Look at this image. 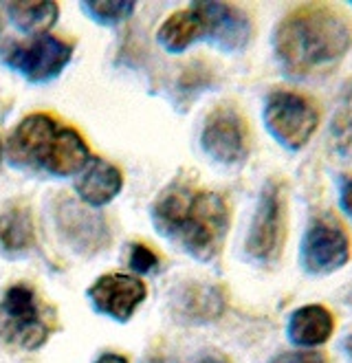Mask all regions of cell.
<instances>
[{
  "label": "cell",
  "mask_w": 352,
  "mask_h": 363,
  "mask_svg": "<svg viewBox=\"0 0 352 363\" xmlns=\"http://www.w3.org/2000/svg\"><path fill=\"white\" fill-rule=\"evenodd\" d=\"M271 45L280 71L289 79H319L333 73L352 49V23L337 5L304 3L284 13Z\"/></svg>",
  "instance_id": "1"
},
{
  "label": "cell",
  "mask_w": 352,
  "mask_h": 363,
  "mask_svg": "<svg viewBox=\"0 0 352 363\" xmlns=\"http://www.w3.org/2000/svg\"><path fill=\"white\" fill-rule=\"evenodd\" d=\"M154 227L163 238L198 262H211L223 251L231 211L218 191L172 185L152 207Z\"/></svg>",
  "instance_id": "2"
},
{
  "label": "cell",
  "mask_w": 352,
  "mask_h": 363,
  "mask_svg": "<svg viewBox=\"0 0 352 363\" xmlns=\"http://www.w3.org/2000/svg\"><path fill=\"white\" fill-rule=\"evenodd\" d=\"M9 159L13 165L33 172L73 177L82 172L91 157L73 128L57 123L49 115H31L16 128L9 141Z\"/></svg>",
  "instance_id": "3"
},
{
  "label": "cell",
  "mask_w": 352,
  "mask_h": 363,
  "mask_svg": "<svg viewBox=\"0 0 352 363\" xmlns=\"http://www.w3.org/2000/svg\"><path fill=\"white\" fill-rule=\"evenodd\" d=\"M262 121L267 133L289 152H299L319 128L317 104L291 89H275L262 106Z\"/></svg>",
  "instance_id": "4"
},
{
  "label": "cell",
  "mask_w": 352,
  "mask_h": 363,
  "mask_svg": "<svg viewBox=\"0 0 352 363\" xmlns=\"http://www.w3.org/2000/svg\"><path fill=\"white\" fill-rule=\"evenodd\" d=\"M286 227H289V203H286L284 183L271 179L264 183L249 233L245 240L247 258L260 267H269L280 260L286 242Z\"/></svg>",
  "instance_id": "5"
},
{
  "label": "cell",
  "mask_w": 352,
  "mask_h": 363,
  "mask_svg": "<svg viewBox=\"0 0 352 363\" xmlns=\"http://www.w3.org/2000/svg\"><path fill=\"white\" fill-rule=\"evenodd\" d=\"M352 258V242L346 227L333 213H319L306 225L299 242V264L304 273L326 277L341 271Z\"/></svg>",
  "instance_id": "6"
},
{
  "label": "cell",
  "mask_w": 352,
  "mask_h": 363,
  "mask_svg": "<svg viewBox=\"0 0 352 363\" xmlns=\"http://www.w3.org/2000/svg\"><path fill=\"white\" fill-rule=\"evenodd\" d=\"M49 337L47 319L42 315L35 293L25 286H11L0 302V339L7 344L35 350Z\"/></svg>",
  "instance_id": "7"
},
{
  "label": "cell",
  "mask_w": 352,
  "mask_h": 363,
  "mask_svg": "<svg viewBox=\"0 0 352 363\" xmlns=\"http://www.w3.org/2000/svg\"><path fill=\"white\" fill-rule=\"evenodd\" d=\"M73 49L53 35H38L31 45L0 47V62L33 84L55 79L71 62Z\"/></svg>",
  "instance_id": "8"
},
{
  "label": "cell",
  "mask_w": 352,
  "mask_h": 363,
  "mask_svg": "<svg viewBox=\"0 0 352 363\" xmlns=\"http://www.w3.org/2000/svg\"><path fill=\"white\" fill-rule=\"evenodd\" d=\"M201 145L205 155L220 165H238L249 157V128L231 104L218 106L205 119Z\"/></svg>",
  "instance_id": "9"
},
{
  "label": "cell",
  "mask_w": 352,
  "mask_h": 363,
  "mask_svg": "<svg viewBox=\"0 0 352 363\" xmlns=\"http://www.w3.org/2000/svg\"><path fill=\"white\" fill-rule=\"evenodd\" d=\"M203 18V40L225 53H240L249 47L253 25L247 11L227 3H196Z\"/></svg>",
  "instance_id": "10"
},
{
  "label": "cell",
  "mask_w": 352,
  "mask_h": 363,
  "mask_svg": "<svg viewBox=\"0 0 352 363\" xmlns=\"http://www.w3.org/2000/svg\"><path fill=\"white\" fill-rule=\"evenodd\" d=\"M88 300L97 313L113 317L117 322H128L145 300V286L137 277L123 273L104 275L88 289Z\"/></svg>",
  "instance_id": "11"
},
{
  "label": "cell",
  "mask_w": 352,
  "mask_h": 363,
  "mask_svg": "<svg viewBox=\"0 0 352 363\" xmlns=\"http://www.w3.org/2000/svg\"><path fill=\"white\" fill-rule=\"evenodd\" d=\"M335 315L324 304H304L286 322V337L297 350H317L335 335Z\"/></svg>",
  "instance_id": "12"
},
{
  "label": "cell",
  "mask_w": 352,
  "mask_h": 363,
  "mask_svg": "<svg viewBox=\"0 0 352 363\" xmlns=\"http://www.w3.org/2000/svg\"><path fill=\"white\" fill-rule=\"evenodd\" d=\"M55 218L64 238L77 251H97L108 240L104 218L88 209H82L73 201H60L55 207Z\"/></svg>",
  "instance_id": "13"
},
{
  "label": "cell",
  "mask_w": 352,
  "mask_h": 363,
  "mask_svg": "<svg viewBox=\"0 0 352 363\" xmlns=\"http://www.w3.org/2000/svg\"><path fill=\"white\" fill-rule=\"evenodd\" d=\"M121 183L123 179L117 165L108 163L106 159H88L84 169L77 174L75 189L86 205L101 207L119 194Z\"/></svg>",
  "instance_id": "14"
},
{
  "label": "cell",
  "mask_w": 352,
  "mask_h": 363,
  "mask_svg": "<svg viewBox=\"0 0 352 363\" xmlns=\"http://www.w3.org/2000/svg\"><path fill=\"white\" fill-rule=\"evenodd\" d=\"M225 311L223 293L207 284H185L174 293V313L183 322L203 324L220 317Z\"/></svg>",
  "instance_id": "15"
},
{
  "label": "cell",
  "mask_w": 352,
  "mask_h": 363,
  "mask_svg": "<svg viewBox=\"0 0 352 363\" xmlns=\"http://www.w3.org/2000/svg\"><path fill=\"white\" fill-rule=\"evenodd\" d=\"M159 45L170 53H183L192 45L203 40V18L196 3L187 9L170 16L159 29Z\"/></svg>",
  "instance_id": "16"
},
{
  "label": "cell",
  "mask_w": 352,
  "mask_h": 363,
  "mask_svg": "<svg viewBox=\"0 0 352 363\" xmlns=\"http://www.w3.org/2000/svg\"><path fill=\"white\" fill-rule=\"evenodd\" d=\"M33 242H35V231H33L31 211L22 205L9 207L0 216V247L11 255H18L29 251Z\"/></svg>",
  "instance_id": "17"
},
{
  "label": "cell",
  "mask_w": 352,
  "mask_h": 363,
  "mask_svg": "<svg viewBox=\"0 0 352 363\" xmlns=\"http://www.w3.org/2000/svg\"><path fill=\"white\" fill-rule=\"evenodd\" d=\"M5 11L18 31L35 38L47 33L57 18V5L51 0L47 3H7Z\"/></svg>",
  "instance_id": "18"
},
{
  "label": "cell",
  "mask_w": 352,
  "mask_h": 363,
  "mask_svg": "<svg viewBox=\"0 0 352 363\" xmlns=\"http://www.w3.org/2000/svg\"><path fill=\"white\" fill-rule=\"evenodd\" d=\"M79 7L84 13H88V18L108 27L123 23L135 11V3L130 0H86Z\"/></svg>",
  "instance_id": "19"
},
{
  "label": "cell",
  "mask_w": 352,
  "mask_h": 363,
  "mask_svg": "<svg viewBox=\"0 0 352 363\" xmlns=\"http://www.w3.org/2000/svg\"><path fill=\"white\" fill-rule=\"evenodd\" d=\"M128 264L137 273H152L159 269V258L145 245H130Z\"/></svg>",
  "instance_id": "20"
},
{
  "label": "cell",
  "mask_w": 352,
  "mask_h": 363,
  "mask_svg": "<svg viewBox=\"0 0 352 363\" xmlns=\"http://www.w3.org/2000/svg\"><path fill=\"white\" fill-rule=\"evenodd\" d=\"M269 363H330L328 357L319 350H289L280 352Z\"/></svg>",
  "instance_id": "21"
},
{
  "label": "cell",
  "mask_w": 352,
  "mask_h": 363,
  "mask_svg": "<svg viewBox=\"0 0 352 363\" xmlns=\"http://www.w3.org/2000/svg\"><path fill=\"white\" fill-rule=\"evenodd\" d=\"M337 205L352 225V174H339L337 179Z\"/></svg>",
  "instance_id": "22"
},
{
  "label": "cell",
  "mask_w": 352,
  "mask_h": 363,
  "mask_svg": "<svg viewBox=\"0 0 352 363\" xmlns=\"http://www.w3.org/2000/svg\"><path fill=\"white\" fill-rule=\"evenodd\" d=\"M95 363H128L121 354H101Z\"/></svg>",
  "instance_id": "23"
},
{
  "label": "cell",
  "mask_w": 352,
  "mask_h": 363,
  "mask_svg": "<svg viewBox=\"0 0 352 363\" xmlns=\"http://www.w3.org/2000/svg\"><path fill=\"white\" fill-rule=\"evenodd\" d=\"M198 363H223V361H220L218 357H205V359H201Z\"/></svg>",
  "instance_id": "24"
},
{
  "label": "cell",
  "mask_w": 352,
  "mask_h": 363,
  "mask_svg": "<svg viewBox=\"0 0 352 363\" xmlns=\"http://www.w3.org/2000/svg\"><path fill=\"white\" fill-rule=\"evenodd\" d=\"M348 344H350V350H348V354H352V337L348 339Z\"/></svg>",
  "instance_id": "25"
},
{
  "label": "cell",
  "mask_w": 352,
  "mask_h": 363,
  "mask_svg": "<svg viewBox=\"0 0 352 363\" xmlns=\"http://www.w3.org/2000/svg\"><path fill=\"white\" fill-rule=\"evenodd\" d=\"M350 304H352V295H350Z\"/></svg>",
  "instance_id": "26"
},
{
  "label": "cell",
  "mask_w": 352,
  "mask_h": 363,
  "mask_svg": "<svg viewBox=\"0 0 352 363\" xmlns=\"http://www.w3.org/2000/svg\"><path fill=\"white\" fill-rule=\"evenodd\" d=\"M348 7H350V9H352V3H350V5H348Z\"/></svg>",
  "instance_id": "27"
},
{
  "label": "cell",
  "mask_w": 352,
  "mask_h": 363,
  "mask_svg": "<svg viewBox=\"0 0 352 363\" xmlns=\"http://www.w3.org/2000/svg\"><path fill=\"white\" fill-rule=\"evenodd\" d=\"M0 152H3V147H0Z\"/></svg>",
  "instance_id": "28"
}]
</instances>
